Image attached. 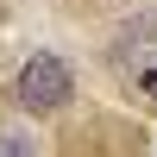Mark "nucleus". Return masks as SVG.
Here are the masks:
<instances>
[{"label": "nucleus", "instance_id": "3", "mask_svg": "<svg viewBox=\"0 0 157 157\" xmlns=\"http://www.w3.org/2000/svg\"><path fill=\"white\" fill-rule=\"evenodd\" d=\"M145 101H157V63L145 69Z\"/></svg>", "mask_w": 157, "mask_h": 157}, {"label": "nucleus", "instance_id": "2", "mask_svg": "<svg viewBox=\"0 0 157 157\" xmlns=\"http://www.w3.org/2000/svg\"><path fill=\"white\" fill-rule=\"evenodd\" d=\"M32 151V138H0V157H25Z\"/></svg>", "mask_w": 157, "mask_h": 157}, {"label": "nucleus", "instance_id": "1", "mask_svg": "<svg viewBox=\"0 0 157 157\" xmlns=\"http://www.w3.org/2000/svg\"><path fill=\"white\" fill-rule=\"evenodd\" d=\"M69 88H75V75H69V63L63 57H25L19 63V82H13V101H19L25 113H38V120H50V113H63L69 107Z\"/></svg>", "mask_w": 157, "mask_h": 157}]
</instances>
